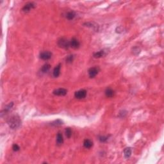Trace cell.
Returning <instances> with one entry per match:
<instances>
[{
	"label": "cell",
	"instance_id": "cell-2",
	"mask_svg": "<svg viewBox=\"0 0 164 164\" xmlns=\"http://www.w3.org/2000/svg\"><path fill=\"white\" fill-rule=\"evenodd\" d=\"M58 45L59 47L64 49H68L70 46V42H69L66 38H62L58 41Z\"/></svg>",
	"mask_w": 164,
	"mask_h": 164
},
{
	"label": "cell",
	"instance_id": "cell-15",
	"mask_svg": "<svg viewBox=\"0 0 164 164\" xmlns=\"http://www.w3.org/2000/svg\"><path fill=\"white\" fill-rule=\"evenodd\" d=\"M50 65L48 64H46L42 67V68H41V71H42V72H43V73H46V72H48V71L50 69Z\"/></svg>",
	"mask_w": 164,
	"mask_h": 164
},
{
	"label": "cell",
	"instance_id": "cell-18",
	"mask_svg": "<svg viewBox=\"0 0 164 164\" xmlns=\"http://www.w3.org/2000/svg\"><path fill=\"white\" fill-rule=\"evenodd\" d=\"M62 121L61 120H55L54 122H51V125L52 126H60V125H62L63 123H62Z\"/></svg>",
	"mask_w": 164,
	"mask_h": 164
},
{
	"label": "cell",
	"instance_id": "cell-10",
	"mask_svg": "<svg viewBox=\"0 0 164 164\" xmlns=\"http://www.w3.org/2000/svg\"><path fill=\"white\" fill-rule=\"evenodd\" d=\"M64 142V138H63V135L61 133H58L56 136V144L58 146L62 145Z\"/></svg>",
	"mask_w": 164,
	"mask_h": 164
},
{
	"label": "cell",
	"instance_id": "cell-11",
	"mask_svg": "<svg viewBox=\"0 0 164 164\" xmlns=\"http://www.w3.org/2000/svg\"><path fill=\"white\" fill-rule=\"evenodd\" d=\"M114 94H115L114 90H112V88H108L105 90V95L108 98H112L114 96Z\"/></svg>",
	"mask_w": 164,
	"mask_h": 164
},
{
	"label": "cell",
	"instance_id": "cell-1",
	"mask_svg": "<svg viewBox=\"0 0 164 164\" xmlns=\"http://www.w3.org/2000/svg\"><path fill=\"white\" fill-rule=\"evenodd\" d=\"M8 124L10 126V128L12 129H16L18 128L21 124V120L20 117L17 115H14L11 117V118L9 119Z\"/></svg>",
	"mask_w": 164,
	"mask_h": 164
},
{
	"label": "cell",
	"instance_id": "cell-4",
	"mask_svg": "<svg viewBox=\"0 0 164 164\" xmlns=\"http://www.w3.org/2000/svg\"><path fill=\"white\" fill-rule=\"evenodd\" d=\"M87 96V91L85 90H80L78 91H76L74 94L75 98L78 99H82L86 97Z\"/></svg>",
	"mask_w": 164,
	"mask_h": 164
},
{
	"label": "cell",
	"instance_id": "cell-21",
	"mask_svg": "<svg viewBox=\"0 0 164 164\" xmlns=\"http://www.w3.org/2000/svg\"><path fill=\"white\" fill-rule=\"evenodd\" d=\"M99 140H100L101 142H105L106 140H108V137H104V136H102L99 137Z\"/></svg>",
	"mask_w": 164,
	"mask_h": 164
},
{
	"label": "cell",
	"instance_id": "cell-7",
	"mask_svg": "<svg viewBox=\"0 0 164 164\" xmlns=\"http://www.w3.org/2000/svg\"><path fill=\"white\" fill-rule=\"evenodd\" d=\"M35 5L32 2L28 3L27 4H26L24 6V7L22 8V11L24 12H30V10L35 8Z\"/></svg>",
	"mask_w": 164,
	"mask_h": 164
},
{
	"label": "cell",
	"instance_id": "cell-6",
	"mask_svg": "<svg viewBox=\"0 0 164 164\" xmlns=\"http://www.w3.org/2000/svg\"><path fill=\"white\" fill-rule=\"evenodd\" d=\"M67 93V90L65 88H58V89H56L53 91V94L56 96H63L66 95Z\"/></svg>",
	"mask_w": 164,
	"mask_h": 164
},
{
	"label": "cell",
	"instance_id": "cell-14",
	"mask_svg": "<svg viewBox=\"0 0 164 164\" xmlns=\"http://www.w3.org/2000/svg\"><path fill=\"white\" fill-rule=\"evenodd\" d=\"M124 154L125 158H129L131 156V149L130 148H127L125 149L124 151Z\"/></svg>",
	"mask_w": 164,
	"mask_h": 164
},
{
	"label": "cell",
	"instance_id": "cell-19",
	"mask_svg": "<svg viewBox=\"0 0 164 164\" xmlns=\"http://www.w3.org/2000/svg\"><path fill=\"white\" fill-rule=\"evenodd\" d=\"M73 55H69V56H67L66 58V62L67 63H72V61H73Z\"/></svg>",
	"mask_w": 164,
	"mask_h": 164
},
{
	"label": "cell",
	"instance_id": "cell-3",
	"mask_svg": "<svg viewBox=\"0 0 164 164\" xmlns=\"http://www.w3.org/2000/svg\"><path fill=\"white\" fill-rule=\"evenodd\" d=\"M99 68L98 67H91L88 70V75L90 76V78H94L99 73Z\"/></svg>",
	"mask_w": 164,
	"mask_h": 164
},
{
	"label": "cell",
	"instance_id": "cell-17",
	"mask_svg": "<svg viewBox=\"0 0 164 164\" xmlns=\"http://www.w3.org/2000/svg\"><path fill=\"white\" fill-rule=\"evenodd\" d=\"M66 135L67 138H71V137L72 135V131L70 128H67L66 129Z\"/></svg>",
	"mask_w": 164,
	"mask_h": 164
},
{
	"label": "cell",
	"instance_id": "cell-9",
	"mask_svg": "<svg viewBox=\"0 0 164 164\" xmlns=\"http://www.w3.org/2000/svg\"><path fill=\"white\" fill-rule=\"evenodd\" d=\"M60 68H61V64H58V66H56L55 67L54 70H53V76L54 77H58L59 75H60Z\"/></svg>",
	"mask_w": 164,
	"mask_h": 164
},
{
	"label": "cell",
	"instance_id": "cell-20",
	"mask_svg": "<svg viewBox=\"0 0 164 164\" xmlns=\"http://www.w3.org/2000/svg\"><path fill=\"white\" fill-rule=\"evenodd\" d=\"M12 149H13V150L14 151H17L19 150V146L17 145V144H14L13 145V146H12Z\"/></svg>",
	"mask_w": 164,
	"mask_h": 164
},
{
	"label": "cell",
	"instance_id": "cell-12",
	"mask_svg": "<svg viewBox=\"0 0 164 164\" xmlns=\"http://www.w3.org/2000/svg\"><path fill=\"white\" fill-rule=\"evenodd\" d=\"M83 145H84L85 148L89 149L92 148V146H93V142L89 139H85L83 142Z\"/></svg>",
	"mask_w": 164,
	"mask_h": 164
},
{
	"label": "cell",
	"instance_id": "cell-16",
	"mask_svg": "<svg viewBox=\"0 0 164 164\" xmlns=\"http://www.w3.org/2000/svg\"><path fill=\"white\" fill-rule=\"evenodd\" d=\"M76 16V14L74 13L73 11H71V12H69L67 14H66V18L69 20H72L74 18V17Z\"/></svg>",
	"mask_w": 164,
	"mask_h": 164
},
{
	"label": "cell",
	"instance_id": "cell-8",
	"mask_svg": "<svg viewBox=\"0 0 164 164\" xmlns=\"http://www.w3.org/2000/svg\"><path fill=\"white\" fill-rule=\"evenodd\" d=\"M70 46L72 48L76 49L80 47V42L76 38H72L70 41Z\"/></svg>",
	"mask_w": 164,
	"mask_h": 164
},
{
	"label": "cell",
	"instance_id": "cell-5",
	"mask_svg": "<svg viewBox=\"0 0 164 164\" xmlns=\"http://www.w3.org/2000/svg\"><path fill=\"white\" fill-rule=\"evenodd\" d=\"M52 56V53L50 51H43V52L40 53V58L44 60H48L50 59L51 57Z\"/></svg>",
	"mask_w": 164,
	"mask_h": 164
},
{
	"label": "cell",
	"instance_id": "cell-13",
	"mask_svg": "<svg viewBox=\"0 0 164 164\" xmlns=\"http://www.w3.org/2000/svg\"><path fill=\"white\" fill-rule=\"evenodd\" d=\"M106 55L105 51L104 50H101L98 51V52L95 53L94 54V56L95 58H101L103 56H104Z\"/></svg>",
	"mask_w": 164,
	"mask_h": 164
}]
</instances>
